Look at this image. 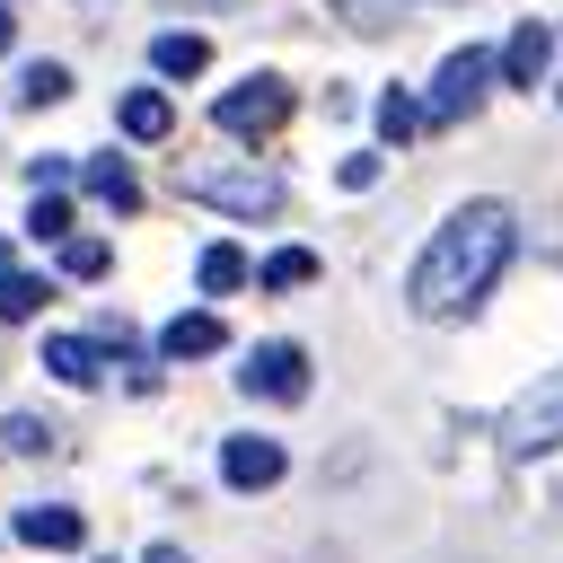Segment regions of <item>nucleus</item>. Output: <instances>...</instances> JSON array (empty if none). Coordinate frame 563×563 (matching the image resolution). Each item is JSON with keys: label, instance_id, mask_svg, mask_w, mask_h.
Masks as SVG:
<instances>
[{"label": "nucleus", "instance_id": "obj_8", "mask_svg": "<svg viewBox=\"0 0 563 563\" xmlns=\"http://www.w3.org/2000/svg\"><path fill=\"white\" fill-rule=\"evenodd\" d=\"M545 70H554V26H545V18H519V26L501 35V79H510V88H537Z\"/></svg>", "mask_w": 563, "mask_h": 563}, {"label": "nucleus", "instance_id": "obj_20", "mask_svg": "<svg viewBox=\"0 0 563 563\" xmlns=\"http://www.w3.org/2000/svg\"><path fill=\"white\" fill-rule=\"evenodd\" d=\"M62 273H70V282H106V273H114V246H106V238H70V246H62Z\"/></svg>", "mask_w": 563, "mask_h": 563}, {"label": "nucleus", "instance_id": "obj_18", "mask_svg": "<svg viewBox=\"0 0 563 563\" xmlns=\"http://www.w3.org/2000/svg\"><path fill=\"white\" fill-rule=\"evenodd\" d=\"M413 132H422V106H413L405 88H387V97H378V141H387V150H405Z\"/></svg>", "mask_w": 563, "mask_h": 563}, {"label": "nucleus", "instance_id": "obj_21", "mask_svg": "<svg viewBox=\"0 0 563 563\" xmlns=\"http://www.w3.org/2000/svg\"><path fill=\"white\" fill-rule=\"evenodd\" d=\"M26 238H53V246H70V202H62V194H35V211H26Z\"/></svg>", "mask_w": 563, "mask_h": 563}, {"label": "nucleus", "instance_id": "obj_17", "mask_svg": "<svg viewBox=\"0 0 563 563\" xmlns=\"http://www.w3.org/2000/svg\"><path fill=\"white\" fill-rule=\"evenodd\" d=\"M62 97H70V70L62 62H26L18 70V106H62Z\"/></svg>", "mask_w": 563, "mask_h": 563}, {"label": "nucleus", "instance_id": "obj_15", "mask_svg": "<svg viewBox=\"0 0 563 563\" xmlns=\"http://www.w3.org/2000/svg\"><path fill=\"white\" fill-rule=\"evenodd\" d=\"M114 123H123V141H167V123H176V114H167V97H158V88H132V97L114 106Z\"/></svg>", "mask_w": 563, "mask_h": 563}, {"label": "nucleus", "instance_id": "obj_28", "mask_svg": "<svg viewBox=\"0 0 563 563\" xmlns=\"http://www.w3.org/2000/svg\"><path fill=\"white\" fill-rule=\"evenodd\" d=\"M0 282H9V246H0Z\"/></svg>", "mask_w": 563, "mask_h": 563}, {"label": "nucleus", "instance_id": "obj_14", "mask_svg": "<svg viewBox=\"0 0 563 563\" xmlns=\"http://www.w3.org/2000/svg\"><path fill=\"white\" fill-rule=\"evenodd\" d=\"M194 282H202L211 299H229V290H246V282H255V264H246V246L211 238V246H202V264H194Z\"/></svg>", "mask_w": 563, "mask_h": 563}, {"label": "nucleus", "instance_id": "obj_10", "mask_svg": "<svg viewBox=\"0 0 563 563\" xmlns=\"http://www.w3.org/2000/svg\"><path fill=\"white\" fill-rule=\"evenodd\" d=\"M44 369H53L62 387H97V378H106V334H53V343H44Z\"/></svg>", "mask_w": 563, "mask_h": 563}, {"label": "nucleus", "instance_id": "obj_4", "mask_svg": "<svg viewBox=\"0 0 563 563\" xmlns=\"http://www.w3.org/2000/svg\"><path fill=\"white\" fill-rule=\"evenodd\" d=\"M185 202L255 220V211H282V176H264V167H185Z\"/></svg>", "mask_w": 563, "mask_h": 563}, {"label": "nucleus", "instance_id": "obj_6", "mask_svg": "<svg viewBox=\"0 0 563 563\" xmlns=\"http://www.w3.org/2000/svg\"><path fill=\"white\" fill-rule=\"evenodd\" d=\"M238 387H246L255 405H299V396H308V352H299V343H255V352L238 361Z\"/></svg>", "mask_w": 563, "mask_h": 563}, {"label": "nucleus", "instance_id": "obj_13", "mask_svg": "<svg viewBox=\"0 0 563 563\" xmlns=\"http://www.w3.org/2000/svg\"><path fill=\"white\" fill-rule=\"evenodd\" d=\"M88 194H97L106 211H141V176H132V158H123V150L88 158Z\"/></svg>", "mask_w": 563, "mask_h": 563}, {"label": "nucleus", "instance_id": "obj_23", "mask_svg": "<svg viewBox=\"0 0 563 563\" xmlns=\"http://www.w3.org/2000/svg\"><path fill=\"white\" fill-rule=\"evenodd\" d=\"M343 185H352V194L378 185V150H352V158H343Z\"/></svg>", "mask_w": 563, "mask_h": 563}, {"label": "nucleus", "instance_id": "obj_16", "mask_svg": "<svg viewBox=\"0 0 563 563\" xmlns=\"http://www.w3.org/2000/svg\"><path fill=\"white\" fill-rule=\"evenodd\" d=\"M255 282H264V290H299V282H317V255H308V246H273V255L255 264Z\"/></svg>", "mask_w": 563, "mask_h": 563}, {"label": "nucleus", "instance_id": "obj_26", "mask_svg": "<svg viewBox=\"0 0 563 563\" xmlns=\"http://www.w3.org/2000/svg\"><path fill=\"white\" fill-rule=\"evenodd\" d=\"M9 44H18V18H9V9H0V53H9Z\"/></svg>", "mask_w": 563, "mask_h": 563}, {"label": "nucleus", "instance_id": "obj_27", "mask_svg": "<svg viewBox=\"0 0 563 563\" xmlns=\"http://www.w3.org/2000/svg\"><path fill=\"white\" fill-rule=\"evenodd\" d=\"M176 9H238V0H176Z\"/></svg>", "mask_w": 563, "mask_h": 563}, {"label": "nucleus", "instance_id": "obj_12", "mask_svg": "<svg viewBox=\"0 0 563 563\" xmlns=\"http://www.w3.org/2000/svg\"><path fill=\"white\" fill-rule=\"evenodd\" d=\"M150 70H158V79H194V70H211V44H202L194 26H167V35L150 44Z\"/></svg>", "mask_w": 563, "mask_h": 563}, {"label": "nucleus", "instance_id": "obj_2", "mask_svg": "<svg viewBox=\"0 0 563 563\" xmlns=\"http://www.w3.org/2000/svg\"><path fill=\"white\" fill-rule=\"evenodd\" d=\"M493 79H501V53H484V44L449 53V62H440V79H431V97H422V123H431V132L466 123V114L493 97Z\"/></svg>", "mask_w": 563, "mask_h": 563}, {"label": "nucleus", "instance_id": "obj_3", "mask_svg": "<svg viewBox=\"0 0 563 563\" xmlns=\"http://www.w3.org/2000/svg\"><path fill=\"white\" fill-rule=\"evenodd\" d=\"M211 123H220L229 141H264V132H282V123H290V79H273V70H255V79H238V88H220V106H211Z\"/></svg>", "mask_w": 563, "mask_h": 563}, {"label": "nucleus", "instance_id": "obj_11", "mask_svg": "<svg viewBox=\"0 0 563 563\" xmlns=\"http://www.w3.org/2000/svg\"><path fill=\"white\" fill-rule=\"evenodd\" d=\"M18 537H26V545H44V554H70V545L88 537V519H79V510H62V501H26V510H18Z\"/></svg>", "mask_w": 563, "mask_h": 563}, {"label": "nucleus", "instance_id": "obj_1", "mask_svg": "<svg viewBox=\"0 0 563 563\" xmlns=\"http://www.w3.org/2000/svg\"><path fill=\"white\" fill-rule=\"evenodd\" d=\"M510 246H519V211H510V202H493V194L457 202V211L431 229V246L413 255V273H405V308L431 317V325H440V317H475L484 290L501 282Z\"/></svg>", "mask_w": 563, "mask_h": 563}, {"label": "nucleus", "instance_id": "obj_22", "mask_svg": "<svg viewBox=\"0 0 563 563\" xmlns=\"http://www.w3.org/2000/svg\"><path fill=\"white\" fill-rule=\"evenodd\" d=\"M0 431H9V449H18V457H35V449H53V422H35V413H9Z\"/></svg>", "mask_w": 563, "mask_h": 563}, {"label": "nucleus", "instance_id": "obj_5", "mask_svg": "<svg viewBox=\"0 0 563 563\" xmlns=\"http://www.w3.org/2000/svg\"><path fill=\"white\" fill-rule=\"evenodd\" d=\"M545 449H563V369L537 378V387L501 413V457H545Z\"/></svg>", "mask_w": 563, "mask_h": 563}, {"label": "nucleus", "instance_id": "obj_24", "mask_svg": "<svg viewBox=\"0 0 563 563\" xmlns=\"http://www.w3.org/2000/svg\"><path fill=\"white\" fill-rule=\"evenodd\" d=\"M334 9H343L361 35H378V26H387V9H378V0H334Z\"/></svg>", "mask_w": 563, "mask_h": 563}, {"label": "nucleus", "instance_id": "obj_7", "mask_svg": "<svg viewBox=\"0 0 563 563\" xmlns=\"http://www.w3.org/2000/svg\"><path fill=\"white\" fill-rule=\"evenodd\" d=\"M282 440H264V431H229L220 440V484L229 493H264V484H282Z\"/></svg>", "mask_w": 563, "mask_h": 563}, {"label": "nucleus", "instance_id": "obj_9", "mask_svg": "<svg viewBox=\"0 0 563 563\" xmlns=\"http://www.w3.org/2000/svg\"><path fill=\"white\" fill-rule=\"evenodd\" d=\"M229 343V325L211 317V308H176L167 325H158V361H211Z\"/></svg>", "mask_w": 563, "mask_h": 563}, {"label": "nucleus", "instance_id": "obj_25", "mask_svg": "<svg viewBox=\"0 0 563 563\" xmlns=\"http://www.w3.org/2000/svg\"><path fill=\"white\" fill-rule=\"evenodd\" d=\"M141 563H185V545H150V554H141Z\"/></svg>", "mask_w": 563, "mask_h": 563}, {"label": "nucleus", "instance_id": "obj_19", "mask_svg": "<svg viewBox=\"0 0 563 563\" xmlns=\"http://www.w3.org/2000/svg\"><path fill=\"white\" fill-rule=\"evenodd\" d=\"M44 299H53V282H44V273H9V282H0V317H9V325H26Z\"/></svg>", "mask_w": 563, "mask_h": 563}]
</instances>
